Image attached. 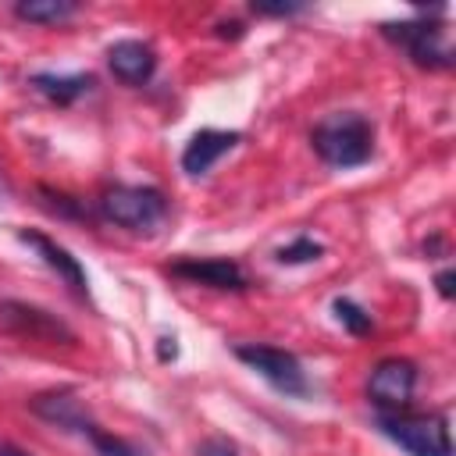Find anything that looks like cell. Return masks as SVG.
Wrapping results in <instances>:
<instances>
[{
    "label": "cell",
    "instance_id": "4",
    "mask_svg": "<svg viewBox=\"0 0 456 456\" xmlns=\"http://www.w3.org/2000/svg\"><path fill=\"white\" fill-rule=\"evenodd\" d=\"M100 214L128 232H150L167 217V200L153 185H110L100 196Z\"/></svg>",
    "mask_w": 456,
    "mask_h": 456
},
{
    "label": "cell",
    "instance_id": "19",
    "mask_svg": "<svg viewBox=\"0 0 456 456\" xmlns=\"http://www.w3.org/2000/svg\"><path fill=\"white\" fill-rule=\"evenodd\" d=\"M299 11H303V4H253V14H260V18H289Z\"/></svg>",
    "mask_w": 456,
    "mask_h": 456
},
{
    "label": "cell",
    "instance_id": "17",
    "mask_svg": "<svg viewBox=\"0 0 456 456\" xmlns=\"http://www.w3.org/2000/svg\"><path fill=\"white\" fill-rule=\"evenodd\" d=\"M321 253H324V246H321V242H314L310 235H299L296 242H289V246H281V249H278V264L296 267V264H310V260H317Z\"/></svg>",
    "mask_w": 456,
    "mask_h": 456
},
{
    "label": "cell",
    "instance_id": "8",
    "mask_svg": "<svg viewBox=\"0 0 456 456\" xmlns=\"http://www.w3.org/2000/svg\"><path fill=\"white\" fill-rule=\"evenodd\" d=\"M28 410L46 420V424H57L64 431H78V435H89L96 428V420L89 417L86 403L78 399L75 388H50V392H36L28 399Z\"/></svg>",
    "mask_w": 456,
    "mask_h": 456
},
{
    "label": "cell",
    "instance_id": "15",
    "mask_svg": "<svg viewBox=\"0 0 456 456\" xmlns=\"http://www.w3.org/2000/svg\"><path fill=\"white\" fill-rule=\"evenodd\" d=\"M331 314H335V321L349 331V335H356V338H363V335H370V328H374V321H370V314L360 306V303H353V299H346V296H338L335 303H331Z\"/></svg>",
    "mask_w": 456,
    "mask_h": 456
},
{
    "label": "cell",
    "instance_id": "11",
    "mask_svg": "<svg viewBox=\"0 0 456 456\" xmlns=\"http://www.w3.org/2000/svg\"><path fill=\"white\" fill-rule=\"evenodd\" d=\"M18 239L25 242V246H32L36 249V256L50 267V271H57V278H64L68 281V289L75 292V296H89V278H86V271H82V264H78V256H71L64 246H57L50 235H43V232H36V228H21L18 232Z\"/></svg>",
    "mask_w": 456,
    "mask_h": 456
},
{
    "label": "cell",
    "instance_id": "13",
    "mask_svg": "<svg viewBox=\"0 0 456 456\" xmlns=\"http://www.w3.org/2000/svg\"><path fill=\"white\" fill-rule=\"evenodd\" d=\"M32 86H36V93H43L50 103L68 107V103H75L78 96H86V93L93 89V75H86V71H75V75L39 71V75H32Z\"/></svg>",
    "mask_w": 456,
    "mask_h": 456
},
{
    "label": "cell",
    "instance_id": "6",
    "mask_svg": "<svg viewBox=\"0 0 456 456\" xmlns=\"http://www.w3.org/2000/svg\"><path fill=\"white\" fill-rule=\"evenodd\" d=\"M417 388V363L406 356H385L370 367L367 378V399L378 406V413H395L413 403Z\"/></svg>",
    "mask_w": 456,
    "mask_h": 456
},
{
    "label": "cell",
    "instance_id": "18",
    "mask_svg": "<svg viewBox=\"0 0 456 456\" xmlns=\"http://www.w3.org/2000/svg\"><path fill=\"white\" fill-rule=\"evenodd\" d=\"M196 456H239V445L228 442L224 435H214V438H203L196 445Z\"/></svg>",
    "mask_w": 456,
    "mask_h": 456
},
{
    "label": "cell",
    "instance_id": "3",
    "mask_svg": "<svg viewBox=\"0 0 456 456\" xmlns=\"http://www.w3.org/2000/svg\"><path fill=\"white\" fill-rule=\"evenodd\" d=\"M381 36L388 43H395L399 50H406V57L417 68H431V71L452 68V46H449L445 25L428 14H417L406 21H388V25H381Z\"/></svg>",
    "mask_w": 456,
    "mask_h": 456
},
{
    "label": "cell",
    "instance_id": "1",
    "mask_svg": "<svg viewBox=\"0 0 456 456\" xmlns=\"http://www.w3.org/2000/svg\"><path fill=\"white\" fill-rule=\"evenodd\" d=\"M310 142L328 167H360L374 157V125L360 110H335L314 125Z\"/></svg>",
    "mask_w": 456,
    "mask_h": 456
},
{
    "label": "cell",
    "instance_id": "14",
    "mask_svg": "<svg viewBox=\"0 0 456 456\" xmlns=\"http://www.w3.org/2000/svg\"><path fill=\"white\" fill-rule=\"evenodd\" d=\"M75 14H78L75 0H21V4H14V18H21L28 25H61Z\"/></svg>",
    "mask_w": 456,
    "mask_h": 456
},
{
    "label": "cell",
    "instance_id": "20",
    "mask_svg": "<svg viewBox=\"0 0 456 456\" xmlns=\"http://www.w3.org/2000/svg\"><path fill=\"white\" fill-rule=\"evenodd\" d=\"M452 278H456V274H452L449 267H445V271H438L435 285H438V296H442V299H452Z\"/></svg>",
    "mask_w": 456,
    "mask_h": 456
},
{
    "label": "cell",
    "instance_id": "2",
    "mask_svg": "<svg viewBox=\"0 0 456 456\" xmlns=\"http://www.w3.org/2000/svg\"><path fill=\"white\" fill-rule=\"evenodd\" d=\"M378 431L410 456H452L449 420L442 413H378Z\"/></svg>",
    "mask_w": 456,
    "mask_h": 456
},
{
    "label": "cell",
    "instance_id": "10",
    "mask_svg": "<svg viewBox=\"0 0 456 456\" xmlns=\"http://www.w3.org/2000/svg\"><path fill=\"white\" fill-rule=\"evenodd\" d=\"M239 142H242V132H235V128H200V132L185 142V150H182V171L192 175V178H200V175H207L228 150H235Z\"/></svg>",
    "mask_w": 456,
    "mask_h": 456
},
{
    "label": "cell",
    "instance_id": "16",
    "mask_svg": "<svg viewBox=\"0 0 456 456\" xmlns=\"http://www.w3.org/2000/svg\"><path fill=\"white\" fill-rule=\"evenodd\" d=\"M89 438V445L100 452V456H146L135 442H128V438H118V435H110V431H103L100 424L86 435Z\"/></svg>",
    "mask_w": 456,
    "mask_h": 456
},
{
    "label": "cell",
    "instance_id": "5",
    "mask_svg": "<svg viewBox=\"0 0 456 456\" xmlns=\"http://www.w3.org/2000/svg\"><path fill=\"white\" fill-rule=\"evenodd\" d=\"M235 356H239L249 370H256L271 388H278V392H285V395H306V392H310L306 370H303V363H299L289 349L246 342V346H235Z\"/></svg>",
    "mask_w": 456,
    "mask_h": 456
},
{
    "label": "cell",
    "instance_id": "21",
    "mask_svg": "<svg viewBox=\"0 0 456 456\" xmlns=\"http://www.w3.org/2000/svg\"><path fill=\"white\" fill-rule=\"evenodd\" d=\"M175 356H178V346H175V335H171V338L164 335V338H160V360H175Z\"/></svg>",
    "mask_w": 456,
    "mask_h": 456
},
{
    "label": "cell",
    "instance_id": "22",
    "mask_svg": "<svg viewBox=\"0 0 456 456\" xmlns=\"http://www.w3.org/2000/svg\"><path fill=\"white\" fill-rule=\"evenodd\" d=\"M0 456H28V452H21L18 445H7V442H0Z\"/></svg>",
    "mask_w": 456,
    "mask_h": 456
},
{
    "label": "cell",
    "instance_id": "7",
    "mask_svg": "<svg viewBox=\"0 0 456 456\" xmlns=\"http://www.w3.org/2000/svg\"><path fill=\"white\" fill-rule=\"evenodd\" d=\"M0 331L36 342H75V331L57 314L21 299H0Z\"/></svg>",
    "mask_w": 456,
    "mask_h": 456
},
{
    "label": "cell",
    "instance_id": "12",
    "mask_svg": "<svg viewBox=\"0 0 456 456\" xmlns=\"http://www.w3.org/2000/svg\"><path fill=\"white\" fill-rule=\"evenodd\" d=\"M107 64L114 78H121L125 86H146L157 71V53L142 39H118L107 50Z\"/></svg>",
    "mask_w": 456,
    "mask_h": 456
},
{
    "label": "cell",
    "instance_id": "9",
    "mask_svg": "<svg viewBox=\"0 0 456 456\" xmlns=\"http://www.w3.org/2000/svg\"><path fill=\"white\" fill-rule=\"evenodd\" d=\"M175 278H185L192 285H207V289H221V292H242L246 289V271L228 260V256H185L171 264Z\"/></svg>",
    "mask_w": 456,
    "mask_h": 456
}]
</instances>
